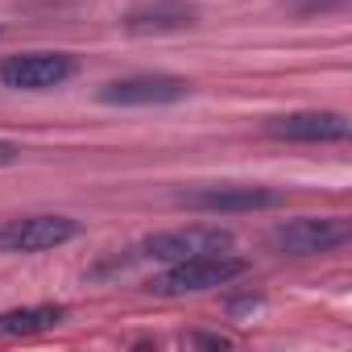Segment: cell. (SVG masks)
Listing matches in <instances>:
<instances>
[{
  "mask_svg": "<svg viewBox=\"0 0 352 352\" xmlns=\"http://www.w3.org/2000/svg\"><path fill=\"white\" fill-rule=\"evenodd\" d=\"M245 274V261L232 253H208V257H187V261H174L162 274L149 278V294L157 298H183V294H204L216 286H228Z\"/></svg>",
  "mask_w": 352,
  "mask_h": 352,
  "instance_id": "1",
  "label": "cell"
},
{
  "mask_svg": "<svg viewBox=\"0 0 352 352\" xmlns=\"http://www.w3.org/2000/svg\"><path fill=\"white\" fill-rule=\"evenodd\" d=\"M348 241H352L348 216H298V220H282L270 232V249L282 257H319L344 249Z\"/></svg>",
  "mask_w": 352,
  "mask_h": 352,
  "instance_id": "2",
  "label": "cell"
},
{
  "mask_svg": "<svg viewBox=\"0 0 352 352\" xmlns=\"http://www.w3.org/2000/svg\"><path fill=\"white\" fill-rule=\"evenodd\" d=\"M232 232L216 228V224H191V228H174V232H157L149 241H141L133 249L137 261H153V265H174L187 257H208V253H232Z\"/></svg>",
  "mask_w": 352,
  "mask_h": 352,
  "instance_id": "3",
  "label": "cell"
},
{
  "mask_svg": "<svg viewBox=\"0 0 352 352\" xmlns=\"http://www.w3.org/2000/svg\"><path fill=\"white\" fill-rule=\"evenodd\" d=\"M179 208L208 212V216H241V212H270L286 204V191L274 187H249V183H212V187H187L174 195Z\"/></svg>",
  "mask_w": 352,
  "mask_h": 352,
  "instance_id": "4",
  "label": "cell"
},
{
  "mask_svg": "<svg viewBox=\"0 0 352 352\" xmlns=\"http://www.w3.org/2000/svg\"><path fill=\"white\" fill-rule=\"evenodd\" d=\"M79 75V58L63 50H34L0 63V87L9 91H50Z\"/></svg>",
  "mask_w": 352,
  "mask_h": 352,
  "instance_id": "5",
  "label": "cell"
},
{
  "mask_svg": "<svg viewBox=\"0 0 352 352\" xmlns=\"http://www.w3.org/2000/svg\"><path fill=\"white\" fill-rule=\"evenodd\" d=\"M79 232H83V224L71 216H50V212L17 216V220L0 224V253H46V249L71 245Z\"/></svg>",
  "mask_w": 352,
  "mask_h": 352,
  "instance_id": "6",
  "label": "cell"
},
{
  "mask_svg": "<svg viewBox=\"0 0 352 352\" xmlns=\"http://www.w3.org/2000/svg\"><path fill=\"white\" fill-rule=\"evenodd\" d=\"M270 141H290V145H340L348 141L352 124L344 112L331 108H307V112H286V116H270L261 129Z\"/></svg>",
  "mask_w": 352,
  "mask_h": 352,
  "instance_id": "7",
  "label": "cell"
},
{
  "mask_svg": "<svg viewBox=\"0 0 352 352\" xmlns=\"http://www.w3.org/2000/svg\"><path fill=\"white\" fill-rule=\"evenodd\" d=\"M187 96L191 83L183 75H129L100 87V104L112 108H166V104H183Z\"/></svg>",
  "mask_w": 352,
  "mask_h": 352,
  "instance_id": "8",
  "label": "cell"
},
{
  "mask_svg": "<svg viewBox=\"0 0 352 352\" xmlns=\"http://www.w3.org/2000/svg\"><path fill=\"white\" fill-rule=\"evenodd\" d=\"M199 25V5L191 0H141L120 17V30L133 38H162V34H183Z\"/></svg>",
  "mask_w": 352,
  "mask_h": 352,
  "instance_id": "9",
  "label": "cell"
},
{
  "mask_svg": "<svg viewBox=\"0 0 352 352\" xmlns=\"http://www.w3.org/2000/svg\"><path fill=\"white\" fill-rule=\"evenodd\" d=\"M67 319L63 302H38V307H13V311H0V336H38L50 331Z\"/></svg>",
  "mask_w": 352,
  "mask_h": 352,
  "instance_id": "10",
  "label": "cell"
},
{
  "mask_svg": "<svg viewBox=\"0 0 352 352\" xmlns=\"http://www.w3.org/2000/svg\"><path fill=\"white\" fill-rule=\"evenodd\" d=\"M290 9H298V13H319V9H340L344 0H286Z\"/></svg>",
  "mask_w": 352,
  "mask_h": 352,
  "instance_id": "11",
  "label": "cell"
},
{
  "mask_svg": "<svg viewBox=\"0 0 352 352\" xmlns=\"http://www.w3.org/2000/svg\"><path fill=\"white\" fill-rule=\"evenodd\" d=\"M21 157V145H13V141H0V166H13Z\"/></svg>",
  "mask_w": 352,
  "mask_h": 352,
  "instance_id": "12",
  "label": "cell"
},
{
  "mask_svg": "<svg viewBox=\"0 0 352 352\" xmlns=\"http://www.w3.org/2000/svg\"><path fill=\"white\" fill-rule=\"evenodd\" d=\"M191 344H208V348H228L224 336H191Z\"/></svg>",
  "mask_w": 352,
  "mask_h": 352,
  "instance_id": "13",
  "label": "cell"
},
{
  "mask_svg": "<svg viewBox=\"0 0 352 352\" xmlns=\"http://www.w3.org/2000/svg\"><path fill=\"white\" fill-rule=\"evenodd\" d=\"M0 38H5V30H0Z\"/></svg>",
  "mask_w": 352,
  "mask_h": 352,
  "instance_id": "14",
  "label": "cell"
}]
</instances>
